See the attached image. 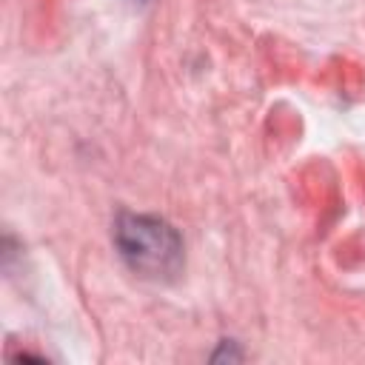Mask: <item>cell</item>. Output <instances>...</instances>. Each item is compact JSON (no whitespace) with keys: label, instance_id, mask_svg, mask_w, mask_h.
Segmentation results:
<instances>
[{"label":"cell","instance_id":"6da1fadb","mask_svg":"<svg viewBox=\"0 0 365 365\" xmlns=\"http://www.w3.org/2000/svg\"><path fill=\"white\" fill-rule=\"evenodd\" d=\"M117 248L123 259L145 277L174 274L182 262V242L177 231L154 217L123 214L117 222Z\"/></svg>","mask_w":365,"mask_h":365}]
</instances>
